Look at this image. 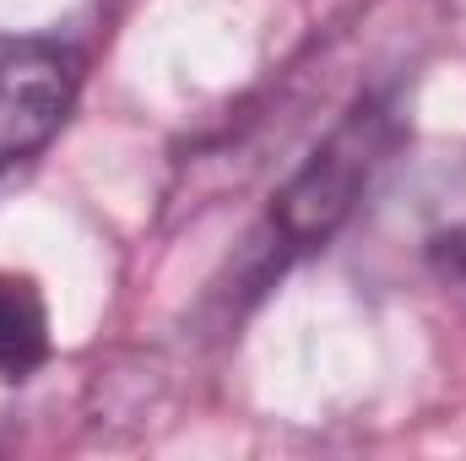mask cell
Wrapping results in <instances>:
<instances>
[{
  "label": "cell",
  "instance_id": "6da1fadb",
  "mask_svg": "<svg viewBox=\"0 0 466 461\" xmlns=\"http://www.w3.org/2000/svg\"><path fill=\"white\" fill-rule=\"evenodd\" d=\"M82 60L60 38H0V174L44 152L76 104Z\"/></svg>",
  "mask_w": 466,
  "mask_h": 461
},
{
  "label": "cell",
  "instance_id": "3957f363",
  "mask_svg": "<svg viewBox=\"0 0 466 461\" xmlns=\"http://www.w3.org/2000/svg\"><path fill=\"white\" fill-rule=\"evenodd\" d=\"M49 358V304L33 277L0 271V380H27Z\"/></svg>",
  "mask_w": 466,
  "mask_h": 461
},
{
  "label": "cell",
  "instance_id": "7a4b0ae2",
  "mask_svg": "<svg viewBox=\"0 0 466 461\" xmlns=\"http://www.w3.org/2000/svg\"><path fill=\"white\" fill-rule=\"evenodd\" d=\"M385 136H390V109H385V104H363V109L309 158V169L288 185V196H282V207H277V233H282L293 250L320 244L326 233L348 218L352 196L363 190V179L374 174V163H380V152H385Z\"/></svg>",
  "mask_w": 466,
  "mask_h": 461
}]
</instances>
